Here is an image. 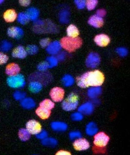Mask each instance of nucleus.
<instances>
[{"instance_id":"1","label":"nucleus","mask_w":130,"mask_h":155,"mask_svg":"<svg viewBox=\"0 0 130 155\" xmlns=\"http://www.w3.org/2000/svg\"><path fill=\"white\" fill-rule=\"evenodd\" d=\"M104 80L103 74L98 70L89 71L76 79L77 85L82 88L100 86L103 84Z\"/></svg>"},{"instance_id":"2","label":"nucleus","mask_w":130,"mask_h":155,"mask_svg":"<svg viewBox=\"0 0 130 155\" xmlns=\"http://www.w3.org/2000/svg\"><path fill=\"white\" fill-rule=\"evenodd\" d=\"M60 43L62 48L68 51L72 52L81 47L82 44V41L79 38L66 37L61 38Z\"/></svg>"},{"instance_id":"3","label":"nucleus","mask_w":130,"mask_h":155,"mask_svg":"<svg viewBox=\"0 0 130 155\" xmlns=\"http://www.w3.org/2000/svg\"><path fill=\"white\" fill-rule=\"evenodd\" d=\"M79 104L78 97L75 93H71L62 104L63 109L67 111L75 110Z\"/></svg>"},{"instance_id":"4","label":"nucleus","mask_w":130,"mask_h":155,"mask_svg":"<svg viewBox=\"0 0 130 155\" xmlns=\"http://www.w3.org/2000/svg\"><path fill=\"white\" fill-rule=\"evenodd\" d=\"M34 25V29L38 32H55L57 30L55 25L49 21L37 20Z\"/></svg>"},{"instance_id":"5","label":"nucleus","mask_w":130,"mask_h":155,"mask_svg":"<svg viewBox=\"0 0 130 155\" xmlns=\"http://www.w3.org/2000/svg\"><path fill=\"white\" fill-rule=\"evenodd\" d=\"M7 83L9 87L13 88H23L26 84L24 76L19 74L9 76L7 79Z\"/></svg>"},{"instance_id":"6","label":"nucleus","mask_w":130,"mask_h":155,"mask_svg":"<svg viewBox=\"0 0 130 155\" xmlns=\"http://www.w3.org/2000/svg\"><path fill=\"white\" fill-rule=\"evenodd\" d=\"M109 140L108 136L104 132H100L95 135L94 144L97 147L103 148L107 145Z\"/></svg>"},{"instance_id":"7","label":"nucleus","mask_w":130,"mask_h":155,"mask_svg":"<svg viewBox=\"0 0 130 155\" xmlns=\"http://www.w3.org/2000/svg\"><path fill=\"white\" fill-rule=\"evenodd\" d=\"M100 61V57L98 54L91 53L87 58L86 64L87 67L91 68H95L98 66Z\"/></svg>"},{"instance_id":"8","label":"nucleus","mask_w":130,"mask_h":155,"mask_svg":"<svg viewBox=\"0 0 130 155\" xmlns=\"http://www.w3.org/2000/svg\"><path fill=\"white\" fill-rule=\"evenodd\" d=\"M26 128L30 134L37 135L41 131V126L35 120H31L26 123Z\"/></svg>"},{"instance_id":"9","label":"nucleus","mask_w":130,"mask_h":155,"mask_svg":"<svg viewBox=\"0 0 130 155\" xmlns=\"http://www.w3.org/2000/svg\"><path fill=\"white\" fill-rule=\"evenodd\" d=\"M50 94L53 101L55 102H61L64 98L65 91L60 87H55L52 89Z\"/></svg>"},{"instance_id":"10","label":"nucleus","mask_w":130,"mask_h":155,"mask_svg":"<svg viewBox=\"0 0 130 155\" xmlns=\"http://www.w3.org/2000/svg\"><path fill=\"white\" fill-rule=\"evenodd\" d=\"M61 43L58 41H55L50 42L46 48V51L47 53L52 55H57L61 52Z\"/></svg>"},{"instance_id":"11","label":"nucleus","mask_w":130,"mask_h":155,"mask_svg":"<svg viewBox=\"0 0 130 155\" xmlns=\"http://www.w3.org/2000/svg\"><path fill=\"white\" fill-rule=\"evenodd\" d=\"M73 145L76 150L79 151L86 150L90 147L88 141L86 139L81 138L76 140Z\"/></svg>"},{"instance_id":"12","label":"nucleus","mask_w":130,"mask_h":155,"mask_svg":"<svg viewBox=\"0 0 130 155\" xmlns=\"http://www.w3.org/2000/svg\"><path fill=\"white\" fill-rule=\"evenodd\" d=\"M8 34L11 38L19 39L24 35L23 29L18 27H12L8 30Z\"/></svg>"},{"instance_id":"13","label":"nucleus","mask_w":130,"mask_h":155,"mask_svg":"<svg viewBox=\"0 0 130 155\" xmlns=\"http://www.w3.org/2000/svg\"><path fill=\"white\" fill-rule=\"evenodd\" d=\"M94 110V105L92 102H87L79 107L78 111L85 115H90Z\"/></svg>"},{"instance_id":"14","label":"nucleus","mask_w":130,"mask_h":155,"mask_svg":"<svg viewBox=\"0 0 130 155\" xmlns=\"http://www.w3.org/2000/svg\"><path fill=\"white\" fill-rule=\"evenodd\" d=\"M94 41L98 45L101 47H105L108 45L110 42V39L107 35L102 34L98 35L94 38Z\"/></svg>"},{"instance_id":"15","label":"nucleus","mask_w":130,"mask_h":155,"mask_svg":"<svg viewBox=\"0 0 130 155\" xmlns=\"http://www.w3.org/2000/svg\"><path fill=\"white\" fill-rule=\"evenodd\" d=\"M26 50L22 46H19L13 50L12 57L19 59H24L27 55Z\"/></svg>"},{"instance_id":"16","label":"nucleus","mask_w":130,"mask_h":155,"mask_svg":"<svg viewBox=\"0 0 130 155\" xmlns=\"http://www.w3.org/2000/svg\"><path fill=\"white\" fill-rule=\"evenodd\" d=\"M20 71V68L17 64L11 63L7 65L5 72L9 76H11L18 74Z\"/></svg>"},{"instance_id":"17","label":"nucleus","mask_w":130,"mask_h":155,"mask_svg":"<svg viewBox=\"0 0 130 155\" xmlns=\"http://www.w3.org/2000/svg\"><path fill=\"white\" fill-rule=\"evenodd\" d=\"M103 19L97 15L91 16L88 21V23L91 26L96 28H100L104 24Z\"/></svg>"},{"instance_id":"18","label":"nucleus","mask_w":130,"mask_h":155,"mask_svg":"<svg viewBox=\"0 0 130 155\" xmlns=\"http://www.w3.org/2000/svg\"><path fill=\"white\" fill-rule=\"evenodd\" d=\"M20 104L25 109H32L35 107L36 104L34 100L31 98L25 97L21 101Z\"/></svg>"},{"instance_id":"19","label":"nucleus","mask_w":130,"mask_h":155,"mask_svg":"<svg viewBox=\"0 0 130 155\" xmlns=\"http://www.w3.org/2000/svg\"><path fill=\"white\" fill-rule=\"evenodd\" d=\"M102 89L100 86L91 87L88 91V95L89 98L94 99L97 98L102 94Z\"/></svg>"},{"instance_id":"20","label":"nucleus","mask_w":130,"mask_h":155,"mask_svg":"<svg viewBox=\"0 0 130 155\" xmlns=\"http://www.w3.org/2000/svg\"><path fill=\"white\" fill-rule=\"evenodd\" d=\"M4 18L8 22H13L17 17V13L14 10L10 9L6 11L4 14Z\"/></svg>"},{"instance_id":"21","label":"nucleus","mask_w":130,"mask_h":155,"mask_svg":"<svg viewBox=\"0 0 130 155\" xmlns=\"http://www.w3.org/2000/svg\"><path fill=\"white\" fill-rule=\"evenodd\" d=\"M51 128L54 131L58 132L65 131L67 130L68 126L66 124L61 122H54L51 124Z\"/></svg>"},{"instance_id":"22","label":"nucleus","mask_w":130,"mask_h":155,"mask_svg":"<svg viewBox=\"0 0 130 155\" xmlns=\"http://www.w3.org/2000/svg\"><path fill=\"white\" fill-rule=\"evenodd\" d=\"M36 113L39 117L42 119H46L50 117L51 114V110L40 107L37 108Z\"/></svg>"},{"instance_id":"23","label":"nucleus","mask_w":130,"mask_h":155,"mask_svg":"<svg viewBox=\"0 0 130 155\" xmlns=\"http://www.w3.org/2000/svg\"><path fill=\"white\" fill-rule=\"evenodd\" d=\"M29 87L31 92L37 94L42 90V85L41 83L38 81H33L30 83Z\"/></svg>"},{"instance_id":"24","label":"nucleus","mask_w":130,"mask_h":155,"mask_svg":"<svg viewBox=\"0 0 130 155\" xmlns=\"http://www.w3.org/2000/svg\"><path fill=\"white\" fill-rule=\"evenodd\" d=\"M26 13L30 20L36 21L38 18L40 12L38 10L34 7H31L27 10Z\"/></svg>"},{"instance_id":"25","label":"nucleus","mask_w":130,"mask_h":155,"mask_svg":"<svg viewBox=\"0 0 130 155\" xmlns=\"http://www.w3.org/2000/svg\"><path fill=\"white\" fill-rule=\"evenodd\" d=\"M98 131L97 126L94 122H90L87 125L86 128V133L88 135L92 136L96 135Z\"/></svg>"},{"instance_id":"26","label":"nucleus","mask_w":130,"mask_h":155,"mask_svg":"<svg viewBox=\"0 0 130 155\" xmlns=\"http://www.w3.org/2000/svg\"><path fill=\"white\" fill-rule=\"evenodd\" d=\"M69 12L67 9L62 10L59 15L60 22L63 24H68L69 21Z\"/></svg>"},{"instance_id":"27","label":"nucleus","mask_w":130,"mask_h":155,"mask_svg":"<svg viewBox=\"0 0 130 155\" xmlns=\"http://www.w3.org/2000/svg\"><path fill=\"white\" fill-rule=\"evenodd\" d=\"M67 35L69 37L77 38L79 34V32L77 27L73 25H70L67 30Z\"/></svg>"},{"instance_id":"28","label":"nucleus","mask_w":130,"mask_h":155,"mask_svg":"<svg viewBox=\"0 0 130 155\" xmlns=\"http://www.w3.org/2000/svg\"><path fill=\"white\" fill-rule=\"evenodd\" d=\"M63 84L65 87H69L72 86L75 83V79L71 75H65L61 80Z\"/></svg>"},{"instance_id":"29","label":"nucleus","mask_w":130,"mask_h":155,"mask_svg":"<svg viewBox=\"0 0 130 155\" xmlns=\"http://www.w3.org/2000/svg\"><path fill=\"white\" fill-rule=\"evenodd\" d=\"M19 136L21 141H26L30 139V133L26 129H21L19 131Z\"/></svg>"},{"instance_id":"30","label":"nucleus","mask_w":130,"mask_h":155,"mask_svg":"<svg viewBox=\"0 0 130 155\" xmlns=\"http://www.w3.org/2000/svg\"><path fill=\"white\" fill-rule=\"evenodd\" d=\"M42 143L44 146L54 147L58 144V141L56 139L52 137H46V138L42 140Z\"/></svg>"},{"instance_id":"31","label":"nucleus","mask_w":130,"mask_h":155,"mask_svg":"<svg viewBox=\"0 0 130 155\" xmlns=\"http://www.w3.org/2000/svg\"><path fill=\"white\" fill-rule=\"evenodd\" d=\"M30 19L26 13L21 12L17 16V21L20 24L24 25L28 23Z\"/></svg>"},{"instance_id":"32","label":"nucleus","mask_w":130,"mask_h":155,"mask_svg":"<svg viewBox=\"0 0 130 155\" xmlns=\"http://www.w3.org/2000/svg\"><path fill=\"white\" fill-rule=\"evenodd\" d=\"M55 106L54 103L49 99H46L40 103V106L51 110Z\"/></svg>"},{"instance_id":"33","label":"nucleus","mask_w":130,"mask_h":155,"mask_svg":"<svg viewBox=\"0 0 130 155\" xmlns=\"http://www.w3.org/2000/svg\"><path fill=\"white\" fill-rule=\"evenodd\" d=\"M46 61L49 66V68H52L57 66L58 62L57 57L53 56L47 57Z\"/></svg>"},{"instance_id":"34","label":"nucleus","mask_w":130,"mask_h":155,"mask_svg":"<svg viewBox=\"0 0 130 155\" xmlns=\"http://www.w3.org/2000/svg\"><path fill=\"white\" fill-rule=\"evenodd\" d=\"M38 48L36 45H30L27 46L26 50L27 54L33 55L38 53Z\"/></svg>"},{"instance_id":"35","label":"nucleus","mask_w":130,"mask_h":155,"mask_svg":"<svg viewBox=\"0 0 130 155\" xmlns=\"http://www.w3.org/2000/svg\"><path fill=\"white\" fill-rule=\"evenodd\" d=\"M26 93L22 91H17L13 94V97L17 101H21L26 97Z\"/></svg>"},{"instance_id":"36","label":"nucleus","mask_w":130,"mask_h":155,"mask_svg":"<svg viewBox=\"0 0 130 155\" xmlns=\"http://www.w3.org/2000/svg\"><path fill=\"white\" fill-rule=\"evenodd\" d=\"M12 47V45L10 42L5 41L1 44V50L2 51L7 52L10 50Z\"/></svg>"},{"instance_id":"37","label":"nucleus","mask_w":130,"mask_h":155,"mask_svg":"<svg viewBox=\"0 0 130 155\" xmlns=\"http://www.w3.org/2000/svg\"><path fill=\"white\" fill-rule=\"evenodd\" d=\"M98 1L93 0H89L86 1V6L89 11L92 10L95 8L97 5Z\"/></svg>"},{"instance_id":"38","label":"nucleus","mask_w":130,"mask_h":155,"mask_svg":"<svg viewBox=\"0 0 130 155\" xmlns=\"http://www.w3.org/2000/svg\"><path fill=\"white\" fill-rule=\"evenodd\" d=\"M71 118L73 121H80L83 119V114L79 112H76L72 114Z\"/></svg>"},{"instance_id":"39","label":"nucleus","mask_w":130,"mask_h":155,"mask_svg":"<svg viewBox=\"0 0 130 155\" xmlns=\"http://www.w3.org/2000/svg\"><path fill=\"white\" fill-rule=\"evenodd\" d=\"M69 138L72 140H75L81 138L82 137V134L79 131H72L69 134Z\"/></svg>"},{"instance_id":"40","label":"nucleus","mask_w":130,"mask_h":155,"mask_svg":"<svg viewBox=\"0 0 130 155\" xmlns=\"http://www.w3.org/2000/svg\"><path fill=\"white\" fill-rule=\"evenodd\" d=\"M116 53L121 57H125L128 55V51L127 48H125L120 47L116 50Z\"/></svg>"},{"instance_id":"41","label":"nucleus","mask_w":130,"mask_h":155,"mask_svg":"<svg viewBox=\"0 0 130 155\" xmlns=\"http://www.w3.org/2000/svg\"><path fill=\"white\" fill-rule=\"evenodd\" d=\"M49 68V66L47 61H44L40 63L38 65L37 69L40 71H44Z\"/></svg>"},{"instance_id":"42","label":"nucleus","mask_w":130,"mask_h":155,"mask_svg":"<svg viewBox=\"0 0 130 155\" xmlns=\"http://www.w3.org/2000/svg\"><path fill=\"white\" fill-rule=\"evenodd\" d=\"M8 60L9 57L6 54L0 52V65L5 64Z\"/></svg>"},{"instance_id":"43","label":"nucleus","mask_w":130,"mask_h":155,"mask_svg":"<svg viewBox=\"0 0 130 155\" xmlns=\"http://www.w3.org/2000/svg\"><path fill=\"white\" fill-rule=\"evenodd\" d=\"M76 5L77 8L79 9H83L86 5V1H75Z\"/></svg>"},{"instance_id":"44","label":"nucleus","mask_w":130,"mask_h":155,"mask_svg":"<svg viewBox=\"0 0 130 155\" xmlns=\"http://www.w3.org/2000/svg\"><path fill=\"white\" fill-rule=\"evenodd\" d=\"M47 136L48 133L45 130L41 131L39 133L36 135L37 138L39 139H41V140H43V139L46 138Z\"/></svg>"},{"instance_id":"45","label":"nucleus","mask_w":130,"mask_h":155,"mask_svg":"<svg viewBox=\"0 0 130 155\" xmlns=\"http://www.w3.org/2000/svg\"><path fill=\"white\" fill-rule=\"evenodd\" d=\"M50 43V40L49 38H44L40 40V45L42 48H45L47 47Z\"/></svg>"},{"instance_id":"46","label":"nucleus","mask_w":130,"mask_h":155,"mask_svg":"<svg viewBox=\"0 0 130 155\" xmlns=\"http://www.w3.org/2000/svg\"><path fill=\"white\" fill-rule=\"evenodd\" d=\"M66 53L65 52H60L57 54V59L58 61H63L65 59Z\"/></svg>"},{"instance_id":"47","label":"nucleus","mask_w":130,"mask_h":155,"mask_svg":"<svg viewBox=\"0 0 130 155\" xmlns=\"http://www.w3.org/2000/svg\"><path fill=\"white\" fill-rule=\"evenodd\" d=\"M106 15V11L103 9L98 10L97 12V15L98 16L101 17H104Z\"/></svg>"},{"instance_id":"48","label":"nucleus","mask_w":130,"mask_h":155,"mask_svg":"<svg viewBox=\"0 0 130 155\" xmlns=\"http://www.w3.org/2000/svg\"><path fill=\"white\" fill-rule=\"evenodd\" d=\"M31 2L30 1H19V3L20 4L24 7L28 6L29 5H30Z\"/></svg>"},{"instance_id":"49","label":"nucleus","mask_w":130,"mask_h":155,"mask_svg":"<svg viewBox=\"0 0 130 155\" xmlns=\"http://www.w3.org/2000/svg\"><path fill=\"white\" fill-rule=\"evenodd\" d=\"M71 153L65 150H60L58 152L56 155H71Z\"/></svg>"},{"instance_id":"50","label":"nucleus","mask_w":130,"mask_h":155,"mask_svg":"<svg viewBox=\"0 0 130 155\" xmlns=\"http://www.w3.org/2000/svg\"><path fill=\"white\" fill-rule=\"evenodd\" d=\"M92 102V104H93L94 106L98 105L100 104V101L97 99V98L94 99H93V101Z\"/></svg>"},{"instance_id":"51","label":"nucleus","mask_w":130,"mask_h":155,"mask_svg":"<svg viewBox=\"0 0 130 155\" xmlns=\"http://www.w3.org/2000/svg\"><path fill=\"white\" fill-rule=\"evenodd\" d=\"M4 1H0V4H1Z\"/></svg>"}]
</instances>
